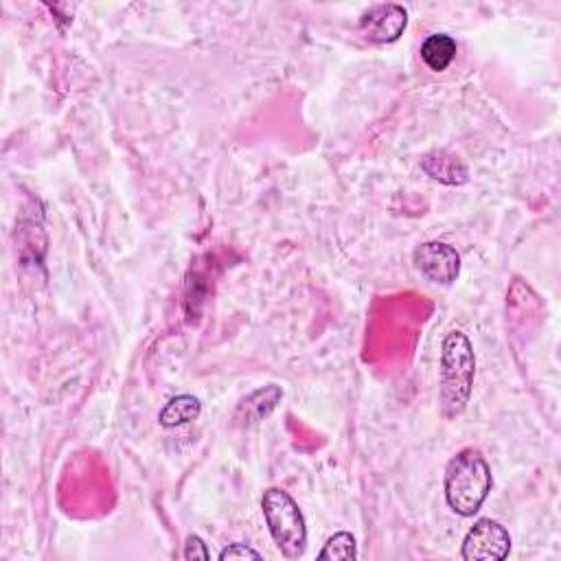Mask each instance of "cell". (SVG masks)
<instances>
[{"label":"cell","mask_w":561,"mask_h":561,"mask_svg":"<svg viewBox=\"0 0 561 561\" xmlns=\"http://www.w3.org/2000/svg\"><path fill=\"white\" fill-rule=\"evenodd\" d=\"M494 487V476L485 456L474 448H465L445 467L443 491L448 507L463 518H472L483 509Z\"/></svg>","instance_id":"1"},{"label":"cell","mask_w":561,"mask_h":561,"mask_svg":"<svg viewBox=\"0 0 561 561\" xmlns=\"http://www.w3.org/2000/svg\"><path fill=\"white\" fill-rule=\"evenodd\" d=\"M476 377L474 347L463 331H450L441 349L439 404L445 419L459 417L472 397Z\"/></svg>","instance_id":"2"},{"label":"cell","mask_w":561,"mask_h":561,"mask_svg":"<svg viewBox=\"0 0 561 561\" xmlns=\"http://www.w3.org/2000/svg\"><path fill=\"white\" fill-rule=\"evenodd\" d=\"M261 511H263V518H266L272 540L277 544L281 555L285 559L303 557L307 548L305 518L288 491H283L279 487H270L268 491H263Z\"/></svg>","instance_id":"3"},{"label":"cell","mask_w":561,"mask_h":561,"mask_svg":"<svg viewBox=\"0 0 561 561\" xmlns=\"http://www.w3.org/2000/svg\"><path fill=\"white\" fill-rule=\"evenodd\" d=\"M511 553V535L500 522L483 518L467 531L461 557L465 561H505Z\"/></svg>","instance_id":"4"},{"label":"cell","mask_w":561,"mask_h":561,"mask_svg":"<svg viewBox=\"0 0 561 561\" xmlns=\"http://www.w3.org/2000/svg\"><path fill=\"white\" fill-rule=\"evenodd\" d=\"M415 268L432 283L450 285L461 274V255L456 248L443 242H426L412 253Z\"/></svg>","instance_id":"5"},{"label":"cell","mask_w":561,"mask_h":561,"mask_svg":"<svg viewBox=\"0 0 561 561\" xmlns=\"http://www.w3.org/2000/svg\"><path fill=\"white\" fill-rule=\"evenodd\" d=\"M408 11L397 3L373 5L360 18V33L373 44H393L404 36Z\"/></svg>","instance_id":"6"},{"label":"cell","mask_w":561,"mask_h":561,"mask_svg":"<svg viewBox=\"0 0 561 561\" xmlns=\"http://www.w3.org/2000/svg\"><path fill=\"white\" fill-rule=\"evenodd\" d=\"M421 169L426 174L441 182V185H450V187H461L469 180V171L465 167L463 160L459 156H454L445 150L426 154L421 158Z\"/></svg>","instance_id":"7"},{"label":"cell","mask_w":561,"mask_h":561,"mask_svg":"<svg viewBox=\"0 0 561 561\" xmlns=\"http://www.w3.org/2000/svg\"><path fill=\"white\" fill-rule=\"evenodd\" d=\"M283 391L279 386H266L259 388L253 395H248L242 404L237 406L235 410V421L242 423V426H250V423H257L266 419L270 412L277 408V404L281 402Z\"/></svg>","instance_id":"8"},{"label":"cell","mask_w":561,"mask_h":561,"mask_svg":"<svg viewBox=\"0 0 561 561\" xmlns=\"http://www.w3.org/2000/svg\"><path fill=\"white\" fill-rule=\"evenodd\" d=\"M459 53V44L450 33H432L421 44V60L432 73L448 71Z\"/></svg>","instance_id":"9"},{"label":"cell","mask_w":561,"mask_h":561,"mask_svg":"<svg viewBox=\"0 0 561 561\" xmlns=\"http://www.w3.org/2000/svg\"><path fill=\"white\" fill-rule=\"evenodd\" d=\"M202 412V404L198 397L193 395H178L174 399H169L165 408L160 410L158 421L163 428H178L187 426V423L196 421Z\"/></svg>","instance_id":"10"},{"label":"cell","mask_w":561,"mask_h":561,"mask_svg":"<svg viewBox=\"0 0 561 561\" xmlns=\"http://www.w3.org/2000/svg\"><path fill=\"white\" fill-rule=\"evenodd\" d=\"M320 561H356L358 559V542L347 531L331 535L323 551L318 553Z\"/></svg>","instance_id":"11"},{"label":"cell","mask_w":561,"mask_h":561,"mask_svg":"<svg viewBox=\"0 0 561 561\" xmlns=\"http://www.w3.org/2000/svg\"><path fill=\"white\" fill-rule=\"evenodd\" d=\"M185 559L187 561H196V559H211L209 548H206L204 540L198 535H189L187 542H185Z\"/></svg>","instance_id":"12"},{"label":"cell","mask_w":561,"mask_h":561,"mask_svg":"<svg viewBox=\"0 0 561 561\" xmlns=\"http://www.w3.org/2000/svg\"><path fill=\"white\" fill-rule=\"evenodd\" d=\"M228 559H255V561H259L261 553H257L255 548L237 542V544L226 546L224 551L220 553V561H228Z\"/></svg>","instance_id":"13"}]
</instances>
